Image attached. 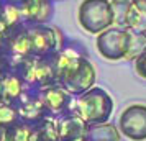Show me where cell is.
I'll use <instances>...</instances> for the list:
<instances>
[{
    "mask_svg": "<svg viewBox=\"0 0 146 141\" xmlns=\"http://www.w3.org/2000/svg\"><path fill=\"white\" fill-rule=\"evenodd\" d=\"M113 110V100L110 94L102 87H92L86 94L79 95L74 102L72 113L80 117L89 126L107 123Z\"/></svg>",
    "mask_w": 146,
    "mask_h": 141,
    "instance_id": "cell-1",
    "label": "cell"
},
{
    "mask_svg": "<svg viewBox=\"0 0 146 141\" xmlns=\"http://www.w3.org/2000/svg\"><path fill=\"white\" fill-rule=\"evenodd\" d=\"M77 21L80 28L90 34H100L115 25L110 0H82L77 8Z\"/></svg>",
    "mask_w": 146,
    "mask_h": 141,
    "instance_id": "cell-2",
    "label": "cell"
},
{
    "mask_svg": "<svg viewBox=\"0 0 146 141\" xmlns=\"http://www.w3.org/2000/svg\"><path fill=\"white\" fill-rule=\"evenodd\" d=\"M13 71L30 87L43 90L51 85H58V75L54 71L53 58H30L13 67Z\"/></svg>",
    "mask_w": 146,
    "mask_h": 141,
    "instance_id": "cell-3",
    "label": "cell"
},
{
    "mask_svg": "<svg viewBox=\"0 0 146 141\" xmlns=\"http://www.w3.org/2000/svg\"><path fill=\"white\" fill-rule=\"evenodd\" d=\"M95 79H97L95 67L84 54L74 64H71L67 67L66 71L59 75L58 81H59V85H62L67 92L79 97V95L86 94L87 90H90L94 87Z\"/></svg>",
    "mask_w": 146,
    "mask_h": 141,
    "instance_id": "cell-4",
    "label": "cell"
},
{
    "mask_svg": "<svg viewBox=\"0 0 146 141\" xmlns=\"http://www.w3.org/2000/svg\"><path fill=\"white\" fill-rule=\"evenodd\" d=\"M130 41H131V30L113 25L97 34L95 46L99 54L107 61H121L126 59Z\"/></svg>",
    "mask_w": 146,
    "mask_h": 141,
    "instance_id": "cell-5",
    "label": "cell"
},
{
    "mask_svg": "<svg viewBox=\"0 0 146 141\" xmlns=\"http://www.w3.org/2000/svg\"><path fill=\"white\" fill-rule=\"evenodd\" d=\"M35 58H54L61 51V34L53 26L28 25L27 28Z\"/></svg>",
    "mask_w": 146,
    "mask_h": 141,
    "instance_id": "cell-6",
    "label": "cell"
},
{
    "mask_svg": "<svg viewBox=\"0 0 146 141\" xmlns=\"http://www.w3.org/2000/svg\"><path fill=\"white\" fill-rule=\"evenodd\" d=\"M118 130L131 141H146V105H128L120 113Z\"/></svg>",
    "mask_w": 146,
    "mask_h": 141,
    "instance_id": "cell-7",
    "label": "cell"
},
{
    "mask_svg": "<svg viewBox=\"0 0 146 141\" xmlns=\"http://www.w3.org/2000/svg\"><path fill=\"white\" fill-rule=\"evenodd\" d=\"M74 95L71 92H67L62 85H51V87L43 89L40 92V99L43 102V105L46 108L48 117L53 120H59L64 115L72 113L74 107Z\"/></svg>",
    "mask_w": 146,
    "mask_h": 141,
    "instance_id": "cell-8",
    "label": "cell"
},
{
    "mask_svg": "<svg viewBox=\"0 0 146 141\" xmlns=\"http://www.w3.org/2000/svg\"><path fill=\"white\" fill-rule=\"evenodd\" d=\"M61 141H86L89 125L76 113H69L56 120Z\"/></svg>",
    "mask_w": 146,
    "mask_h": 141,
    "instance_id": "cell-9",
    "label": "cell"
},
{
    "mask_svg": "<svg viewBox=\"0 0 146 141\" xmlns=\"http://www.w3.org/2000/svg\"><path fill=\"white\" fill-rule=\"evenodd\" d=\"M21 12L27 25H44L53 15L51 0H21Z\"/></svg>",
    "mask_w": 146,
    "mask_h": 141,
    "instance_id": "cell-10",
    "label": "cell"
},
{
    "mask_svg": "<svg viewBox=\"0 0 146 141\" xmlns=\"http://www.w3.org/2000/svg\"><path fill=\"white\" fill-rule=\"evenodd\" d=\"M40 92H35V94L28 95L27 99L18 105L21 121H25L28 125H36V123L43 121L44 118H48V112L40 99Z\"/></svg>",
    "mask_w": 146,
    "mask_h": 141,
    "instance_id": "cell-11",
    "label": "cell"
},
{
    "mask_svg": "<svg viewBox=\"0 0 146 141\" xmlns=\"http://www.w3.org/2000/svg\"><path fill=\"white\" fill-rule=\"evenodd\" d=\"M30 141H61L59 134H58L56 120H53V118L48 117V118H44L43 121L33 125Z\"/></svg>",
    "mask_w": 146,
    "mask_h": 141,
    "instance_id": "cell-12",
    "label": "cell"
},
{
    "mask_svg": "<svg viewBox=\"0 0 146 141\" xmlns=\"http://www.w3.org/2000/svg\"><path fill=\"white\" fill-rule=\"evenodd\" d=\"M120 130L112 123L89 126L86 141H120Z\"/></svg>",
    "mask_w": 146,
    "mask_h": 141,
    "instance_id": "cell-13",
    "label": "cell"
},
{
    "mask_svg": "<svg viewBox=\"0 0 146 141\" xmlns=\"http://www.w3.org/2000/svg\"><path fill=\"white\" fill-rule=\"evenodd\" d=\"M126 28L146 34V5L143 3H131L128 17H126Z\"/></svg>",
    "mask_w": 146,
    "mask_h": 141,
    "instance_id": "cell-14",
    "label": "cell"
},
{
    "mask_svg": "<svg viewBox=\"0 0 146 141\" xmlns=\"http://www.w3.org/2000/svg\"><path fill=\"white\" fill-rule=\"evenodd\" d=\"M31 130H33V125L20 121L13 126L3 130V141H30Z\"/></svg>",
    "mask_w": 146,
    "mask_h": 141,
    "instance_id": "cell-15",
    "label": "cell"
},
{
    "mask_svg": "<svg viewBox=\"0 0 146 141\" xmlns=\"http://www.w3.org/2000/svg\"><path fill=\"white\" fill-rule=\"evenodd\" d=\"M20 121L21 117L18 108L13 107V105H8V103H0V128L2 130L13 126Z\"/></svg>",
    "mask_w": 146,
    "mask_h": 141,
    "instance_id": "cell-16",
    "label": "cell"
},
{
    "mask_svg": "<svg viewBox=\"0 0 146 141\" xmlns=\"http://www.w3.org/2000/svg\"><path fill=\"white\" fill-rule=\"evenodd\" d=\"M145 53H146V34L131 31V41H130V49H128V54H126V59L136 61Z\"/></svg>",
    "mask_w": 146,
    "mask_h": 141,
    "instance_id": "cell-17",
    "label": "cell"
},
{
    "mask_svg": "<svg viewBox=\"0 0 146 141\" xmlns=\"http://www.w3.org/2000/svg\"><path fill=\"white\" fill-rule=\"evenodd\" d=\"M131 0H112V8H113V18L117 26L126 28V17L131 7Z\"/></svg>",
    "mask_w": 146,
    "mask_h": 141,
    "instance_id": "cell-18",
    "label": "cell"
},
{
    "mask_svg": "<svg viewBox=\"0 0 146 141\" xmlns=\"http://www.w3.org/2000/svg\"><path fill=\"white\" fill-rule=\"evenodd\" d=\"M135 71H136V74L139 77L146 79V53L141 54L138 59L135 61Z\"/></svg>",
    "mask_w": 146,
    "mask_h": 141,
    "instance_id": "cell-19",
    "label": "cell"
},
{
    "mask_svg": "<svg viewBox=\"0 0 146 141\" xmlns=\"http://www.w3.org/2000/svg\"><path fill=\"white\" fill-rule=\"evenodd\" d=\"M12 2H18V3H21V0H0V5H7V3H12Z\"/></svg>",
    "mask_w": 146,
    "mask_h": 141,
    "instance_id": "cell-20",
    "label": "cell"
},
{
    "mask_svg": "<svg viewBox=\"0 0 146 141\" xmlns=\"http://www.w3.org/2000/svg\"><path fill=\"white\" fill-rule=\"evenodd\" d=\"M133 3H143V5H146V0H131Z\"/></svg>",
    "mask_w": 146,
    "mask_h": 141,
    "instance_id": "cell-21",
    "label": "cell"
},
{
    "mask_svg": "<svg viewBox=\"0 0 146 141\" xmlns=\"http://www.w3.org/2000/svg\"><path fill=\"white\" fill-rule=\"evenodd\" d=\"M0 141H3V130L0 128Z\"/></svg>",
    "mask_w": 146,
    "mask_h": 141,
    "instance_id": "cell-22",
    "label": "cell"
},
{
    "mask_svg": "<svg viewBox=\"0 0 146 141\" xmlns=\"http://www.w3.org/2000/svg\"><path fill=\"white\" fill-rule=\"evenodd\" d=\"M0 103H2V94H0Z\"/></svg>",
    "mask_w": 146,
    "mask_h": 141,
    "instance_id": "cell-23",
    "label": "cell"
}]
</instances>
